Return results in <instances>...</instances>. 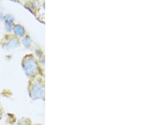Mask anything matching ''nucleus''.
Listing matches in <instances>:
<instances>
[{"mask_svg": "<svg viewBox=\"0 0 142 125\" xmlns=\"http://www.w3.org/2000/svg\"><path fill=\"white\" fill-rule=\"evenodd\" d=\"M0 116H1V113H0Z\"/></svg>", "mask_w": 142, "mask_h": 125, "instance_id": "1", "label": "nucleus"}]
</instances>
